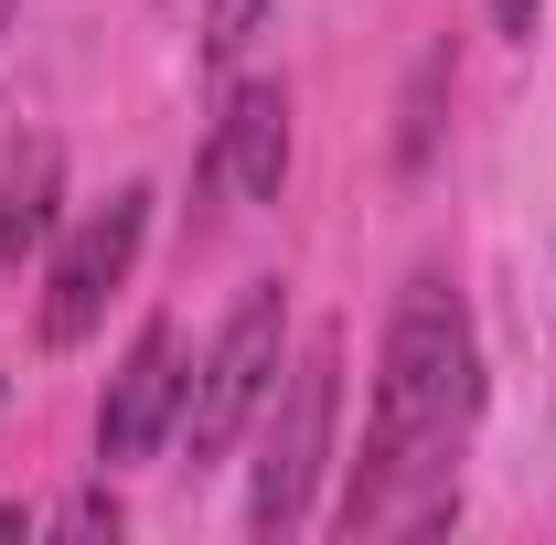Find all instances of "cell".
Here are the masks:
<instances>
[{"instance_id":"obj_1","label":"cell","mask_w":556,"mask_h":545,"mask_svg":"<svg viewBox=\"0 0 556 545\" xmlns=\"http://www.w3.org/2000/svg\"><path fill=\"white\" fill-rule=\"evenodd\" d=\"M482 407V342H471V310L450 278H407L396 321H386V353H375V439L353 460L343 492V535L386 524L396 514V471H439V449L471 428Z\"/></svg>"},{"instance_id":"obj_10","label":"cell","mask_w":556,"mask_h":545,"mask_svg":"<svg viewBox=\"0 0 556 545\" xmlns=\"http://www.w3.org/2000/svg\"><path fill=\"white\" fill-rule=\"evenodd\" d=\"M535 11H546V0H492V22H503L514 43H535Z\"/></svg>"},{"instance_id":"obj_2","label":"cell","mask_w":556,"mask_h":545,"mask_svg":"<svg viewBox=\"0 0 556 545\" xmlns=\"http://www.w3.org/2000/svg\"><path fill=\"white\" fill-rule=\"evenodd\" d=\"M332 407H343V332H321L268 385V449H257V492H247L257 535H300L311 524V492L332 471Z\"/></svg>"},{"instance_id":"obj_4","label":"cell","mask_w":556,"mask_h":545,"mask_svg":"<svg viewBox=\"0 0 556 545\" xmlns=\"http://www.w3.org/2000/svg\"><path fill=\"white\" fill-rule=\"evenodd\" d=\"M139 236H150V193H108V204L75 225L65 246H54V268H43V342L65 353L108 321V300H118V278L139 268Z\"/></svg>"},{"instance_id":"obj_11","label":"cell","mask_w":556,"mask_h":545,"mask_svg":"<svg viewBox=\"0 0 556 545\" xmlns=\"http://www.w3.org/2000/svg\"><path fill=\"white\" fill-rule=\"evenodd\" d=\"M0 33H11V0H0Z\"/></svg>"},{"instance_id":"obj_7","label":"cell","mask_w":556,"mask_h":545,"mask_svg":"<svg viewBox=\"0 0 556 545\" xmlns=\"http://www.w3.org/2000/svg\"><path fill=\"white\" fill-rule=\"evenodd\" d=\"M54 182H65V150H54V139H33V150L0 172V257H22V246L54 236Z\"/></svg>"},{"instance_id":"obj_6","label":"cell","mask_w":556,"mask_h":545,"mask_svg":"<svg viewBox=\"0 0 556 545\" xmlns=\"http://www.w3.org/2000/svg\"><path fill=\"white\" fill-rule=\"evenodd\" d=\"M204 182L247 193V204H278V182H289V86L247 75V86L225 97V118H214V150H204Z\"/></svg>"},{"instance_id":"obj_8","label":"cell","mask_w":556,"mask_h":545,"mask_svg":"<svg viewBox=\"0 0 556 545\" xmlns=\"http://www.w3.org/2000/svg\"><path fill=\"white\" fill-rule=\"evenodd\" d=\"M257 22H268V0H204V75H225L247 43H257Z\"/></svg>"},{"instance_id":"obj_5","label":"cell","mask_w":556,"mask_h":545,"mask_svg":"<svg viewBox=\"0 0 556 545\" xmlns=\"http://www.w3.org/2000/svg\"><path fill=\"white\" fill-rule=\"evenodd\" d=\"M172 428H182V332L139 321L129 364L108 375V407H97V460H150Z\"/></svg>"},{"instance_id":"obj_3","label":"cell","mask_w":556,"mask_h":545,"mask_svg":"<svg viewBox=\"0 0 556 545\" xmlns=\"http://www.w3.org/2000/svg\"><path fill=\"white\" fill-rule=\"evenodd\" d=\"M278 353H289V289H247L225 310L214 353L182 375V449L193 460H225L247 439V417L268 407V385H278Z\"/></svg>"},{"instance_id":"obj_9","label":"cell","mask_w":556,"mask_h":545,"mask_svg":"<svg viewBox=\"0 0 556 545\" xmlns=\"http://www.w3.org/2000/svg\"><path fill=\"white\" fill-rule=\"evenodd\" d=\"M54 524H65V535H118V492H75Z\"/></svg>"}]
</instances>
